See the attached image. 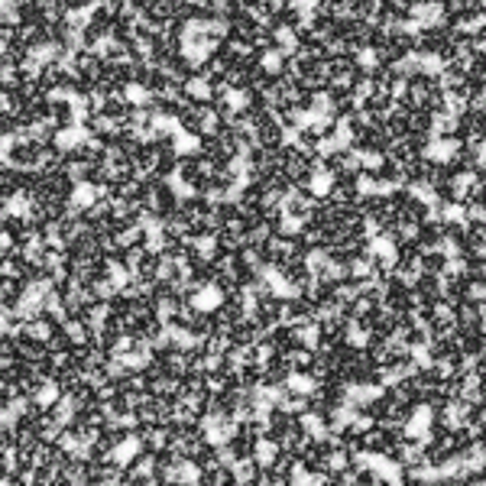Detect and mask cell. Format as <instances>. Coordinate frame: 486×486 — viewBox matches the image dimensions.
<instances>
[{
    "label": "cell",
    "mask_w": 486,
    "mask_h": 486,
    "mask_svg": "<svg viewBox=\"0 0 486 486\" xmlns=\"http://www.w3.org/2000/svg\"><path fill=\"white\" fill-rule=\"evenodd\" d=\"M256 146H263V149H269V153H275V149H282L286 146V133H282V127L275 124L273 117L266 120V124H260L256 127Z\"/></svg>",
    "instance_id": "6da1fadb"
},
{
    "label": "cell",
    "mask_w": 486,
    "mask_h": 486,
    "mask_svg": "<svg viewBox=\"0 0 486 486\" xmlns=\"http://www.w3.org/2000/svg\"><path fill=\"white\" fill-rule=\"evenodd\" d=\"M282 211L286 217H295V221H305L308 214H311V188L308 191H292L282 198Z\"/></svg>",
    "instance_id": "7a4b0ae2"
},
{
    "label": "cell",
    "mask_w": 486,
    "mask_h": 486,
    "mask_svg": "<svg viewBox=\"0 0 486 486\" xmlns=\"http://www.w3.org/2000/svg\"><path fill=\"white\" fill-rule=\"evenodd\" d=\"M78 110H75V101H68L65 95H52V124L59 130H72L75 120H78Z\"/></svg>",
    "instance_id": "3957f363"
},
{
    "label": "cell",
    "mask_w": 486,
    "mask_h": 486,
    "mask_svg": "<svg viewBox=\"0 0 486 486\" xmlns=\"http://www.w3.org/2000/svg\"><path fill=\"white\" fill-rule=\"evenodd\" d=\"M402 221H409V224H425L428 217H431V208H428V198H422V195H412V198L402 204V211H399Z\"/></svg>",
    "instance_id": "277c9868"
},
{
    "label": "cell",
    "mask_w": 486,
    "mask_h": 486,
    "mask_svg": "<svg viewBox=\"0 0 486 486\" xmlns=\"http://www.w3.org/2000/svg\"><path fill=\"white\" fill-rule=\"evenodd\" d=\"M353 153H350L347 146H340V149H331V153H324V175H340V172H347L350 166H353Z\"/></svg>",
    "instance_id": "5b68a950"
},
{
    "label": "cell",
    "mask_w": 486,
    "mask_h": 486,
    "mask_svg": "<svg viewBox=\"0 0 486 486\" xmlns=\"http://www.w3.org/2000/svg\"><path fill=\"white\" fill-rule=\"evenodd\" d=\"M23 43L30 46V52L32 55H39L46 52V49H52V30L49 26H30V30H23Z\"/></svg>",
    "instance_id": "8992f818"
},
{
    "label": "cell",
    "mask_w": 486,
    "mask_h": 486,
    "mask_svg": "<svg viewBox=\"0 0 486 486\" xmlns=\"http://www.w3.org/2000/svg\"><path fill=\"white\" fill-rule=\"evenodd\" d=\"M308 273H311L308 260H286V263L275 269V275H279V279H282V282H286L289 289L295 286V282H302V279H305Z\"/></svg>",
    "instance_id": "52a82bcc"
},
{
    "label": "cell",
    "mask_w": 486,
    "mask_h": 486,
    "mask_svg": "<svg viewBox=\"0 0 486 486\" xmlns=\"http://www.w3.org/2000/svg\"><path fill=\"white\" fill-rule=\"evenodd\" d=\"M382 133H386L392 143H396V139H405V137H409V114H402V110H396V107H392L389 114H386Z\"/></svg>",
    "instance_id": "ba28073f"
},
{
    "label": "cell",
    "mask_w": 486,
    "mask_h": 486,
    "mask_svg": "<svg viewBox=\"0 0 486 486\" xmlns=\"http://www.w3.org/2000/svg\"><path fill=\"white\" fill-rule=\"evenodd\" d=\"M302 153H318L321 149V133H318V124H302L295 130V139H292Z\"/></svg>",
    "instance_id": "9c48e42d"
},
{
    "label": "cell",
    "mask_w": 486,
    "mask_h": 486,
    "mask_svg": "<svg viewBox=\"0 0 486 486\" xmlns=\"http://www.w3.org/2000/svg\"><path fill=\"white\" fill-rule=\"evenodd\" d=\"M198 166H201L198 149H195V153H182V156H179V169H175V175L182 179V185H185V188H188L191 182L198 179Z\"/></svg>",
    "instance_id": "30bf717a"
},
{
    "label": "cell",
    "mask_w": 486,
    "mask_h": 486,
    "mask_svg": "<svg viewBox=\"0 0 486 486\" xmlns=\"http://www.w3.org/2000/svg\"><path fill=\"white\" fill-rule=\"evenodd\" d=\"M179 146H162L156 153V172L162 175V179H169V175H175V169H179Z\"/></svg>",
    "instance_id": "8fae6325"
},
{
    "label": "cell",
    "mask_w": 486,
    "mask_h": 486,
    "mask_svg": "<svg viewBox=\"0 0 486 486\" xmlns=\"http://www.w3.org/2000/svg\"><path fill=\"white\" fill-rule=\"evenodd\" d=\"M447 263H451V256H447V250H425L422 253V273H431V275H441L444 269H447Z\"/></svg>",
    "instance_id": "7c38bea8"
},
{
    "label": "cell",
    "mask_w": 486,
    "mask_h": 486,
    "mask_svg": "<svg viewBox=\"0 0 486 486\" xmlns=\"http://www.w3.org/2000/svg\"><path fill=\"white\" fill-rule=\"evenodd\" d=\"M405 91H409V95L422 104V97L431 91V72H425V68H422V72L409 75V78H405Z\"/></svg>",
    "instance_id": "4fadbf2b"
},
{
    "label": "cell",
    "mask_w": 486,
    "mask_h": 486,
    "mask_svg": "<svg viewBox=\"0 0 486 486\" xmlns=\"http://www.w3.org/2000/svg\"><path fill=\"white\" fill-rule=\"evenodd\" d=\"M279 23H282L286 32L302 30V26H305V7H302V3H286V10L279 13Z\"/></svg>",
    "instance_id": "5bb4252c"
},
{
    "label": "cell",
    "mask_w": 486,
    "mask_h": 486,
    "mask_svg": "<svg viewBox=\"0 0 486 486\" xmlns=\"http://www.w3.org/2000/svg\"><path fill=\"white\" fill-rule=\"evenodd\" d=\"M143 256H146V246H124V253L117 260V269H124L127 275H133L143 263Z\"/></svg>",
    "instance_id": "9a60e30c"
},
{
    "label": "cell",
    "mask_w": 486,
    "mask_h": 486,
    "mask_svg": "<svg viewBox=\"0 0 486 486\" xmlns=\"http://www.w3.org/2000/svg\"><path fill=\"white\" fill-rule=\"evenodd\" d=\"M311 370H315V350H308V347L292 350V373L295 376H311Z\"/></svg>",
    "instance_id": "2e32d148"
},
{
    "label": "cell",
    "mask_w": 486,
    "mask_h": 486,
    "mask_svg": "<svg viewBox=\"0 0 486 486\" xmlns=\"http://www.w3.org/2000/svg\"><path fill=\"white\" fill-rule=\"evenodd\" d=\"M434 130V117L425 110V107H418V110H412L409 114V133H418V137H431Z\"/></svg>",
    "instance_id": "e0dca14e"
},
{
    "label": "cell",
    "mask_w": 486,
    "mask_h": 486,
    "mask_svg": "<svg viewBox=\"0 0 486 486\" xmlns=\"http://www.w3.org/2000/svg\"><path fill=\"white\" fill-rule=\"evenodd\" d=\"M233 470H237V483H256V476H260V470H263V464L253 457H243V460H237L233 464Z\"/></svg>",
    "instance_id": "ac0fdd59"
},
{
    "label": "cell",
    "mask_w": 486,
    "mask_h": 486,
    "mask_svg": "<svg viewBox=\"0 0 486 486\" xmlns=\"http://www.w3.org/2000/svg\"><path fill=\"white\" fill-rule=\"evenodd\" d=\"M422 107L431 117H444V114H447V95H444L441 88H431V91L422 97Z\"/></svg>",
    "instance_id": "d6986e66"
},
{
    "label": "cell",
    "mask_w": 486,
    "mask_h": 486,
    "mask_svg": "<svg viewBox=\"0 0 486 486\" xmlns=\"http://www.w3.org/2000/svg\"><path fill=\"white\" fill-rule=\"evenodd\" d=\"M409 286L418 292V295H438L441 292V275H431V273H418L409 282Z\"/></svg>",
    "instance_id": "ffe728a7"
},
{
    "label": "cell",
    "mask_w": 486,
    "mask_h": 486,
    "mask_svg": "<svg viewBox=\"0 0 486 486\" xmlns=\"http://www.w3.org/2000/svg\"><path fill=\"white\" fill-rule=\"evenodd\" d=\"M279 451H282V447H279V441H275V438H260V441H256V460H260L263 467L273 464Z\"/></svg>",
    "instance_id": "44dd1931"
},
{
    "label": "cell",
    "mask_w": 486,
    "mask_h": 486,
    "mask_svg": "<svg viewBox=\"0 0 486 486\" xmlns=\"http://www.w3.org/2000/svg\"><path fill=\"white\" fill-rule=\"evenodd\" d=\"M179 127H182V133H188V137L198 139L201 133H204V120H201L198 110H185V114L179 117Z\"/></svg>",
    "instance_id": "7402d4cb"
},
{
    "label": "cell",
    "mask_w": 486,
    "mask_h": 486,
    "mask_svg": "<svg viewBox=\"0 0 486 486\" xmlns=\"http://www.w3.org/2000/svg\"><path fill=\"white\" fill-rule=\"evenodd\" d=\"M396 338L405 344V347H425L428 344V331L422 328V324H415V328H409V331H402V334H396Z\"/></svg>",
    "instance_id": "603a6c76"
},
{
    "label": "cell",
    "mask_w": 486,
    "mask_h": 486,
    "mask_svg": "<svg viewBox=\"0 0 486 486\" xmlns=\"http://www.w3.org/2000/svg\"><path fill=\"white\" fill-rule=\"evenodd\" d=\"M13 467H20V470H36V447H32V444L17 447V454H13Z\"/></svg>",
    "instance_id": "cb8c5ba5"
},
{
    "label": "cell",
    "mask_w": 486,
    "mask_h": 486,
    "mask_svg": "<svg viewBox=\"0 0 486 486\" xmlns=\"http://www.w3.org/2000/svg\"><path fill=\"white\" fill-rule=\"evenodd\" d=\"M295 110H298V114H321V97L308 95V91H298V95H295Z\"/></svg>",
    "instance_id": "d4e9b609"
},
{
    "label": "cell",
    "mask_w": 486,
    "mask_h": 486,
    "mask_svg": "<svg viewBox=\"0 0 486 486\" xmlns=\"http://www.w3.org/2000/svg\"><path fill=\"white\" fill-rule=\"evenodd\" d=\"M263 224L269 227V233H282V231H286V211H282V204H279V208H266Z\"/></svg>",
    "instance_id": "484cf974"
},
{
    "label": "cell",
    "mask_w": 486,
    "mask_h": 486,
    "mask_svg": "<svg viewBox=\"0 0 486 486\" xmlns=\"http://www.w3.org/2000/svg\"><path fill=\"white\" fill-rule=\"evenodd\" d=\"M20 110H23V101H20V95H17V91H0V114L17 117Z\"/></svg>",
    "instance_id": "4316f807"
},
{
    "label": "cell",
    "mask_w": 486,
    "mask_h": 486,
    "mask_svg": "<svg viewBox=\"0 0 486 486\" xmlns=\"http://www.w3.org/2000/svg\"><path fill=\"white\" fill-rule=\"evenodd\" d=\"M353 483H363V486H370V483H386V476H382L380 470H373V467L360 464L357 474H353Z\"/></svg>",
    "instance_id": "83f0119b"
},
{
    "label": "cell",
    "mask_w": 486,
    "mask_h": 486,
    "mask_svg": "<svg viewBox=\"0 0 486 486\" xmlns=\"http://www.w3.org/2000/svg\"><path fill=\"white\" fill-rule=\"evenodd\" d=\"M460 298H464V302H470V305H476V302H486V286H483V282H467L464 292H460Z\"/></svg>",
    "instance_id": "f1b7e54d"
},
{
    "label": "cell",
    "mask_w": 486,
    "mask_h": 486,
    "mask_svg": "<svg viewBox=\"0 0 486 486\" xmlns=\"http://www.w3.org/2000/svg\"><path fill=\"white\" fill-rule=\"evenodd\" d=\"M318 133H321V139H340V127H338V120H331V117H324V120H318Z\"/></svg>",
    "instance_id": "f546056e"
}]
</instances>
